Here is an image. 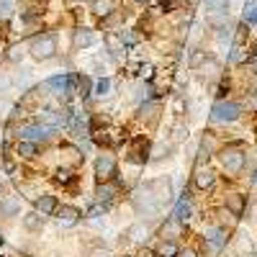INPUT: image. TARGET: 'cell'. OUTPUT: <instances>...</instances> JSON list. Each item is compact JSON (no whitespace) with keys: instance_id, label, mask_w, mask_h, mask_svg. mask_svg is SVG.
I'll list each match as a JSON object with an SVG mask.
<instances>
[{"instance_id":"6da1fadb","label":"cell","mask_w":257,"mask_h":257,"mask_svg":"<svg viewBox=\"0 0 257 257\" xmlns=\"http://www.w3.org/2000/svg\"><path fill=\"white\" fill-rule=\"evenodd\" d=\"M242 113V108L237 103H226V100H219L216 105H213V111H211V118L216 121V123H229V121H237Z\"/></svg>"},{"instance_id":"7a4b0ae2","label":"cell","mask_w":257,"mask_h":257,"mask_svg":"<svg viewBox=\"0 0 257 257\" xmlns=\"http://www.w3.org/2000/svg\"><path fill=\"white\" fill-rule=\"evenodd\" d=\"M54 52H57V41H54L52 34L39 36L34 44H31V54H34V59H49V57H54Z\"/></svg>"},{"instance_id":"3957f363","label":"cell","mask_w":257,"mask_h":257,"mask_svg":"<svg viewBox=\"0 0 257 257\" xmlns=\"http://www.w3.org/2000/svg\"><path fill=\"white\" fill-rule=\"evenodd\" d=\"M52 132H54V128L49 123H34V126H24V128H21V137H24L26 142H39V139H47Z\"/></svg>"},{"instance_id":"277c9868","label":"cell","mask_w":257,"mask_h":257,"mask_svg":"<svg viewBox=\"0 0 257 257\" xmlns=\"http://www.w3.org/2000/svg\"><path fill=\"white\" fill-rule=\"evenodd\" d=\"M221 162H224V167L229 170V173H239L242 165H244V155L239 152V149H226V152L221 155Z\"/></svg>"},{"instance_id":"5b68a950","label":"cell","mask_w":257,"mask_h":257,"mask_svg":"<svg viewBox=\"0 0 257 257\" xmlns=\"http://www.w3.org/2000/svg\"><path fill=\"white\" fill-rule=\"evenodd\" d=\"M47 88H52L57 95H70L72 93V80L67 77V75H54V77H49L47 80Z\"/></svg>"},{"instance_id":"8992f818","label":"cell","mask_w":257,"mask_h":257,"mask_svg":"<svg viewBox=\"0 0 257 257\" xmlns=\"http://www.w3.org/2000/svg\"><path fill=\"white\" fill-rule=\"evenodd\" d=\"M113 170H116V162H113L111 155H103V157L95 160V175H98L100 180H108V178L113 175Z\"/></svg>"},{"instance_id":"52a82bcc","label":"cell","mask_w":257,"mask_h":257,"mask_svg":"<svg viewBox=\"0 0 257 257\" xmlns=\"http://www.w3.org/2000/svg\"><path fill=\"white\" fill-rule=\"evenodd\" d=\"M203 237H206V244H208L211 252H219V249L224 247V242H226V237H224L221 229H206Z\"/></svg>"},{"instance_id":"ba28073f","label":"cell","mask_w":257,"mask_h":257,"mask_svg":"<svg viewBox=\"0 0 257 257\" xmlns=\"http://www.w3.org/2000/svg\"><path fill=\"white\" fill-rule=\"evenodd\" d=\"M36 208L41 216H52V213L57 211V198L54 196H39L36 198Z\"/></svg>"},{"instance_id":"9c48e42d","label":"cell","mask_w":257,"mask_h":257,"mask_svg":"<svg viewBox=\"0 0 257 257\" xmlns=\"http://www.w3.org/2000/svg\"><path fill=\"white\" fill-rule=\"evenodd\" d=\"M59 224L62 226H72V224H77V219H80V211L77 208H72V206H64L62 211H59Z\"/></svg>"},{"instance_id":"30bf717a","label":"cell","mask_w":257,"mask_h":257,"mask_svg":"<svg viewBox=\"0 0 257 257\" xmlns=\"http://www.w3.org/2000/svg\"><path fill=\"white\" fill-rule=\"evenodd\" d=\"M226 206H229V211L234 213V216H242L244 213V198L239 196V193H231V196L226 198Z\"/></svg>"},{"instance_id":"8fae6325","label":"cell","mask_w":257,"mask_h":257,"mask_svg":"<svg viewBox=\"0 0 257 257\" xmlns=\"http://www.w3.org/2000/svg\"><path fill=\"white\" fill-rule=\"evenodd\" d=\"M16 152H18V157H24V160H31V157H36V144L34 142H18V147H16Z\"/></svg>"},{"instance_id":"7c38bea8","label":"cell","mask_w":257,"mask_h":257,"mask_svg":"<svg viewBox=\"0 0 257 257\" xmlns=\"http://www.w3.org/2000/svg\"><path fill=\"white\" fill-rule=\"evenodd\" d=\"M137 206L144 208V211H149V213L157 211V203L152 201V193H149V190H144V193H139V196H137Z\"/></svg>"},{"instance_id":"4fadbf2b","label":"cell","mask_w":257,"mask_h":257,"mask_svg":"<svg viewBox=\"0 0 257 257\" xmlns=\"http://www.w3.org/2000/svg\"><path fill=\"white\" fill-rule=\"evenodd\" d=\"M213 180H216V178H213L211 170H198V173H196V185H198L201 190L211 188V185H213Z\"/></svg>"},{"instance_id":"5bb4252c","label":"cell","mask_w":257,"mask_h":257,"mask_svg":"<svg viewBox=\"0 0 257 257\" xmlns=\"http://www.w3.org/2000/svg\"><path fill=\"white\" fill-rule=\"evenodd\" d=\"M93 41H95V36H93V31H88V29H82V31L75 34V47H90Z\"/></svg>"},{"instance_id":"9a60e30c","label":"cell","mask_w":257,"mask_h":257,"mask_svg":"<svg viewBox=\"0 0 257 257\" xmlns=\"http://www.w3.org/2000/svg\"><path fill=\"white\" fill-rule=\"evenodd\" d=\"M180 252H178V247H175V242H162L160 247H157V257H178Z\"/></svg>"},{"instance_id":"2e32d148","label":"cell","mask_w":257,"mask_h":257,"mask_svg":"<svg viewBox=\"0 0 257 257\" xmlns=\"http://www.w3.org/2000/svg\"><path fill=\"white\" fill-rule=\"evenodd\" d=\"M93 11L98 16H108L113 11V0H93Z\"/></svg>"},{"instance_id":"e0dca14e","label":"cell","mask_w":257,"mask_h":257,"mask_svg":"<svg viewBox=\"0 0 257 257\" xmlns=\"http://www.w3.org/2000/svg\"><path fill=\"white\" fill-rule=\"evenodd\" d=\"M173 216H175L178 221H188V219H190V206H188L185 201H178V203H175V213H173Z\"/></svg>"},{"instance_id":"ac0fdd59","label":"cell","mask_w":257,"mask_h":257,"mask_svg":"<svg viewBox=\"0 0 257 257\" xmlns=\"http://www.w3.org/2000/svg\"><path fill=\"white\" fill-rule=\"evenodd\" d=\"M95 198H98L100 203H108V201L113 198V188H111V185H100V188L95 190Z\"/></svg>"},{"instance_id":"d6986e66","label":"cell","mask_w":257,"mask_h":257,"mask_svg":"<svg viewBox=\"0 0 257 257\" xmlns=\"http://www.w3.org/2000/svg\"><path fill=\"white\" fill-rule=\"evenodd\" d=\"M108 93H111V80H108V77H100V80L95 82V95L103 98V95H108Z\"/></svg>"},{"instance_id":"ffe728a7","label":"cell","mask_w":257,"mask_h":257,"mask_svg":"<svg viewBox=\"0 0 257 257\" xmlns=\"http://www.w3.org/2000/svg\"><path fill=\"white\" fill-rule=\"evenodd\" d=\"M244 21H247L249 26L257 24V0H252V3L247 6V11H244Z\"/></svg>"},{"instance_id":"44dd1931","label":"cell","mask_w":257,"mask_h":257,"mask_svg":"<svg viewBox=\"0 0 257 257\" xmlns=\"http://www.w3.org/2000/svg\"><path fill=\"white\" fill-rule=\"evenodd\" d=\"M0 213H8V216H13V213H18V203H16L13 198L3 201V203H0Z\"/></svg>"},{"instance_id":"7402d4cb","label":"cell","mask_w":257,"mask_h":257,"mask_svg":"<svg viewBox=\"0 0 257 257\" xmlns=\"http://www.w3.org/2000/svg\"><path fill=\"white\" fill-rule=\"evenodd\" d=\"M24 224H26L29 229H39V226H41V219H39V213H26Z\"/></svg>"},{"instance_id":"603a6c76","label":"cell","mask_w":257,"mask_h":257,"mask_svg":"<svg viewBox=\"0 0 257 257\" xmlns=\"http://www.w3.org/2000/svg\"><path fill=\"white\" fill-rule=\"evenodd\" d=\"M226 3H229V0H206L208 11H221V8H226Z\"/></svg>"},{"instance_id":"cb8c5ba5","label":"cell","mask_w":257,"mask_h":257,"mask_svg":"<svg viewBox=\"0 0 257 257\" xmlns=\"http://www.w3.org/2000/svg\"><path fill=\"white\" fill-rule=\"evenodd\" d=\"M13 13V0H0V16H11Z\"/></svg>"},{"instance_id":"d4e9b609","label":"cell","mask_w":257,"mask_h":257,"mask_svg":"<svg viewBox=\"0 0 257 257\" xmlns=\"http://www.w3.org/2000/svg\"><path fill=\"white\" fill-rule=\"evenodd\" d=\"M231 62H244V47H237V49H234V54H231Z\"/></svg>"},{"instance_id":"484cf974","label":"cell","mask_w":257,"mask_h":257,"mask_svg":"<svg viewBox=\"0 0 257 257\" xmlns=\"http://www.w3.org/2000/svg\"><path fill=\"white\" fill-rule=\"evenodd\" d=\"M155 111H157V103H147L142 108V116H155Z\"/></svg>"},{"instance_id":"4316f807","label":"cell","mask_w":257,"mask_h":257,"mask_svg":"<svg viewBox=\"0 0 257 257\" xmlns=\"http://www.w3.org/2000/svg\"><path fill=\"white\" fill-rule=\"evenodd\" d=\"M121 41H123V44H134L137 36H134V34H121Z\"/></svg>"},{"instance_id":"83f0119b","label":"cell","mask_w":257,"mask_h":257,"mask_svg":"<svg viewBox=\"0 0 257 257\" xmlns=\"http://www.w3.org/2000/svg\"><path fill=\"white\" fill-rule=\"evenodd\" d=\"M139 75L149 80V77H152V64H144V67H142V72H139Z\"/></svg>"},{"instance_id":"f1b7e54d","label":"cell","mask_w":257,"mask_h":257,"mask_svg":"<svg viewBox=\"0 0 257 257\" xmlns=\"http://www.w3.org/2000/svg\"><path fill=\"white\" fill-rule=\"evenodd\" d=\"M175 3H178V0H162V8H165V11H173Z\"/></svg>"},{"instance_id":"f546056e","label":"cell","mask_w":257,"mask_h":257,"mask_svg":"<svg viewBox=\"0 0 257 257\" xmlns=\"http://www.w3.org/2000/svg\"><path fill=\"white\" fill-rule=\"evenodd\" d=\"M57 180L62 183V180H70V173H67V170H59V173H57Z\"/></svg>"},{"instance_id":"4dcf8cb0","label":"cell","mask_w":257,"mask_h":257,"mask_svg":"<svg viewBox=\"0 0 257 257\" xmlns=\"http://www.w3.org/2000/svg\"><path fill=\"white\" fill-rule=\"evenodd\" d=\"M178 257H196V252H193V249H185V252H180Z\"/></svg>"},{"instance_id":"1f68e13d","label":"cell","mask_w":257,"mask_h":257,"mask_svg":"<svg viewBox=\"0 0 257 257\" xmlns=\"http://www.w3.org/2000/svg\"><path fill=\"white\" fill-rule=\"evenodd\" d=\"M137 3H147V0H137Z\"/></svg>"},{"instance_id":"d6a6232c","label":"cell","mask_w":257,"mask_h":257,"mask_svg":"<svg viewBox=\"0 0 257 257\" xmlns=\"http://www.w3.org/2000/svg\"><path fill=\"white\" fill-rule=\"evenodd\" d=\"M0 247H3V237H0Z\"/></svg>"},{"instance_id":"836d02e7","label":"cell","mask_w":257,"mask_h":257,"mask_svg":"<svg viewBox=\"0 0 257 257\" xmlns=\"http://www.w3.org/2000/svg\"><path fill=\"white\" fill-rule=\"evenodd\" d=\"M254 70H257V59H254Z\"/></svg>"},{"instance_id":"e575fe53","label":"cell","mask_w":257,"mask_h":257,"mask_svg":"<svg viewBox=\"0 0 257 257\" xmlns=\"http://www.w3.org/2000/svg\"><path fill=\"white\" fill-rule=\"evenodd\" d=\"M254 100H257V93H254Z\"/></svg>"}]
</instances>
